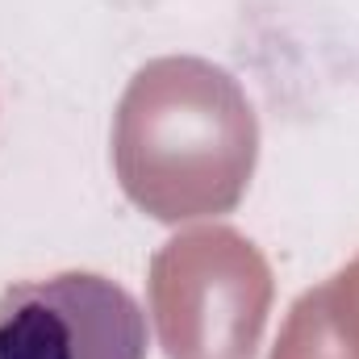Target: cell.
<instances>
[{
	"mask_svg": "<svg viewBox=\"0 0 359 359\" xmlns=\"http://www.w3.org/2000/svg\"><path fill=\"white\" fill-rule=\"evenodd\" d=\"M147 313L109 276L63 271L0 297V359H147Z\"/></svg>",
	"mask_w": 359,
	"mask_h": 359,
	"instance_id": "1",
	"label": "cell"
}]
</instances>
